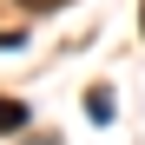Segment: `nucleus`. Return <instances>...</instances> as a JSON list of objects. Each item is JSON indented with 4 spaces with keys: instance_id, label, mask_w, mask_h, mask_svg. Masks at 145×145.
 <instances>
[{
    "instance_id": "2",
    "label": "nucleus",
    "mask_w": 145,
    "mask_h": 145,
    "mask_svg": "<svg viewBox=\"0 0 145 145\" xmlns=\"http://www.w3.org/2000/svg\"><path fill=\"white\" fill-rule=\"evenodd\" d=\"M13 7H27V13H53V7H66V0H13Z\"/></svg>"
},
{
    "instance_id": "1",
    "label": "nucleus",
    "mask_w": 145,
    "mask_h": 145,
    "mask_svg": "<svg viewBox=\"0 0 145 145\" xmlns=\"http://www.w3.org/2000/svg\"><path fill=\"white\" fill-rule=\"evenodd\" d=\"M13 125H27V106H13V99H0V132H13Z\"/></svg>"
},
{
    "instance_id": "3",
    "label": "nucleus",
    "mask_w": 145,
    "mask_h": 145,
    "mask_svg": "<svg viewBox=\"0 0 145 145\" xmlns=\"http://www.w3.org/2000/svg\"><path fill=\"white\" fill-rule=\"evenodd\" d=\"M138 27H145V13H138Z\"/></svg>"
}]
</instances>
